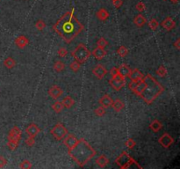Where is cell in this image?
Segmentation results:
<instances>
[{
	"mask_svg": "<svg viewBox=\"0 0 180 169\" xmlns=\"http://www.w3.org/2000/svg\"><path fill=\"white\" fill-rule=\"evenodd\" d=\"M73 8L71 12H65L53 26V29L67 43H70L84 30V26L75 16Z\"/></svg>",
	"mask_w": 180,
	"mask_h": 169,
	"instance_id": "cell-1",
	"label": "cell"
},
{
	"mask_svg": "<svg viewBox=\"0 0 180 169\" xmlns=\"http://www.w3.org/2000/svg\"><path fill=\"white\" fill-rule=\"evenodd\" d=\"M68 155L79 167H83L96 155V151L85 139L80 138L76 144L68 150Z\"/></svg>",
	"mask_w": 180,
	"mask_h": 169,
	"instance_id": "cell-2",
	"label": "cell"
},
{
	"mask_svg": "<svg viewBox=\"0 0 180 169\" xmlns=\"http://www.w3.org/2000/svg\"><path fill=\"white\" fill-rule=\"evenodd\" d=\"M143 81L145 85L141 93L138 94V96L142 98L143 101L150 105L154 102L155 99L160 96L163 93L164 88L156 79L150 74H147L145 77H143Z\"/></svg>",
	"mask_w": 180,
	"mask_h": 169,
	"instance_id": "cell-3",
	"label": "cell"
},
{
	"mask_svg": "<svg viewBox=\"0 0 180 169\" xmlns=\"http://www.w3.org/2000/svg\"><path fill=\"white\" fill-rule=\"evenodd\" d=\"M71 56H72V57H73L76 62H78L80 64H84V63L89 59V57L91 56V52H90V50L87 48V47L84 44L80 43V44L72 51Z\"/></svg>",
	"mask_w": 180,
	"mask_h": 169,
	"instance_id": "cell-4",
	"label": "cell"
},
{
	"mask_svg": "<svg viewBox=\"0 0 180 169\" xmlns=\"http://www.w3.org/2000/svg\"><path fill=\"white\" fill-rule=\"evenodd\" d=\"M21 130L19 127L14 126L12 128L10 132L8 134V142L7 146L11 151H15L19 144V141L21 139Z\"/></svg>",
	"mask_w": 180,
	"mask_h": 169,
	"instance_id": "cell-5",
	"label": "cell"
},
{
	"mask_svg": "<svg viewBox=\"0 0 180 169\" xmlns=\"http://www.w3.org/2000/svg\"><path fill=\"white\" fill-rule=\"evenodd\" d=\"M115 163L119 165L120 168H129L132 167V164H135L136 166H139L138 164L129 156V154L127 151H123L116 159ZM140 167V166H139Z\"/></svg>",
	"mask_w": 180,
	"mask_h": 169,
	"instance_id": "cell-6",
	"label": "cell"
},
{
	"mask_svg": "<svg viewBox=\"0 0 180 169\" xmlns=\"http://www.w3.org/2000/svg\"><path fill=\"white\" fill-rule=\"evenodd\" d=\"M50 134L53 136V138L56 140L61 141V140H62L66 137V135L68 134V130H67V129L64 127V125L62 123L58 122L51 129Z\"/></svg>",
	"mask_w": 180,
	"mask_h": 169,
	"instance_id": "cell-7",
	"label": "cell"
},
{
	"mask_svg": "<svg viewBox=\"0 0 180 169\" xmlns=\"http://www.w3.org/2000/svg\"><path fill=\"white\" fill-rule=\"evenodd\" d=\"M158 142H159V144H160L163 148L167 149V148L170 147L171 145H173L174 139L170 135V134H168V133H164V134L162 136L161 138H159V139H158Z\"/></svg>",
	"mask_w": 180,
	"mask_h": 169,
	"instance_id": "cell-8",
	"label": "cell"
},
{
	"mask_svg": "<svg viewBox=\"0 0 180 169\" xmlns=\"http://www.w3.org/2000/svg\"><path fill=\"white\" fill-rule=\"evenodd\" d=\"M92 73L97 79H102L107 74V70L102 64H98L93 68Z\"/></svg>",
	"mask_w": 180,
	"mask_h": 169,
	"instance_id": "cell-9",
	"label": "cell"
},
{
	"mask_svg": "<svg viewBox=\"0 0 180 169\" xmlns=\"http://www.w3.org/2000/svg\"><path fill=\"white\" fill-rule=\"evenodd\" d=\"M109 84L112 86L114 90L119 91L121 90L126 84V80L125 79H111L109 80Z\"/></svg>",
	"mask_w": 180,
	"mask_h": 169,
	"instance_id": "cell-10",
	"label": "cell"
},
{
	"mask_svg": "<svg viewBox=\"0 0 180 169\" xmlns=\"http://www.w3.org/2000/svg\"><path fill=\"white\" fill-rule=\"evenodd\" d=\"M25 132L27 133V135L29 137L35 138L39 133L41 132V129L39 128L37 124L35 123H30L25 129Z\"/></svg>",
	"mask_w": 180,
	"mask_h": 169,
	"instance_id": "cell-11",
	"label": "cell"
},
{
	"mask_svg": "<svg viewBox=\"0 0 180 169\" xmlns=\"http://www.w3.org/2000/svg\"><path fill=\"white\" fill-rule=\"evenodd\" d=\"M77 140H78V139L76 138L74 135H72V134H68H68H67L66 137L63 138V144H64V145H65L68 149H70V148H72V147L76 144Z\"/></svg>",
	"mask_w": 180,
	"mask_h": 169,
	"instance_id": "cell-12",
	"label": "cell"
},
{
	"mask_svg": "<svg viewBox=\"0 0 180 169\" xmlns=\"http://www.w3.org/2000/svg\"><path fill=\"white\" fill-rule=\"evenodd\" d=\"M161 26L165 30L170 31L172 30L173 28H175V27H176V21L171 17H168V18H166L165 19H163L162 21Z\"/></svg>",
	"mask_w": 180,
	"mask_h": 169,
	"instance_id": "cell-13",
	"label": "cell"
},
{
	"mask_svg": "<svg viewBox=\"0 0 180 169\" xmlns=\"http://www.w3.org/2000/svg\"><path fill=\"white\" fill-rule=\"evenodd\" d=\"M62 94V90L57 85H52L49 89V95L52 99L56 100Z\"/></svg>",
	"mask_w": 180,
	"mask_h": 169,
	"instance_id": "cell-14",
	"label": "cell"
},
{
	"mask_svg": "<svg viewBox=\"0 0 180 169\" xmlns=\"http://www.w3.org/2000/svg\"><path fill=\"white\" fill-rule=\"evenodd\" d=\"M144 77L142 72L138 69H135L133 71H131L130 74L128 75V78L130 79L131 81H135V82H139L141 81L143 78Z\"/></svg>",
	"mask_w": 180,
	"mask_h": 169,
	"instance_id": "cell-15",
	"label": "cell"
},
{
	"mask_svg": "<svg viewBox=\"0 0 180 169\" xmlns=\"http://www.w3.org/2000/svg\"><path fill=\"white\" fill-rule=\"evenodd\" d=\"M92 54L95 59H97V60H102L106 55H107V52H106V50H105L104 48H99L98 47V48H94Z\"/></svg>",
	"mask_w": 180,
	"mask_h": 169,
	"instance_id": "cell-16",
	"label": "cell"
},
{
	"mask_svg": "<svg viewBox=\"0 0 180 169\" xmlns=\"http://www.w3.org/2000/svg\"><path fill=\"white\" fill-rule=\"evenodd\" d=\"M29 43V40L27 37L24 36V35H20L18 36L15 39V44L16 46L19 48H24L26 47Z\"/></svg>",
	"mask_w": 180,
	"mask_h": 169,
	"instance_id": "cell-17",
	"label": "cell"
},
{
	"mask_svg": "<svg viewBox=\"0 0 180 169\" xmlns=\"http://www.w3.org/2000/svg\"><path fill=\"white\" fill-rule=\"evenodd\" d=\"M112 102H113L112 99L109 95H107V94L104 95L102 98H100V106L105 108V109H108V108L112 107Z\"/></svg>",
	"mask_w": 180,
	"mask_h": 169,
	"instance_id": "cell-18",
	"label": "cell"
},
{
	"mask_svg": "<svg viewBox=\"0 0 180 169\" xmlns=\"http://www.w3.org/2000/svg\"><path fill=\"white\" fill-rule=\"evenodd\" d=\"M131 70L129 67L127 66V64H121L120 66L118 68V72L119 74L121 76V77H123V78H126V77H128V75L130 74L131 72Z\"/></svg>",
	"mask_w": 180,
	"mask_h": 169,
	"instance_id": "cell-19",
	"label": "cell"
},
{
	"mask_svg": "<svg viewBox=\"0 0 180 169\" xmlns=\"http://www.w3.org/2000/svg\"><path fill=\"white\" fill-rule=\"evenodd\" d=\"M146 22H147V19H146V18L143 16V14H138V15H136L135 18H134V23H135V25L136 26V27H143L144 25L146 24Z\"/></svg>",
	"mask_w": 180,
	"mask_h": 169,
	"instance_id": "cell-20",
	"label": "cell"
},
{
	"mask_svg": "<svg viewBox=\"0 0 180 169\" xmlns=\"http://www.w3.org/2000/svg\"><path fill=\"white\" fill-rule=\"evenodd\" d=\"M96 16L101 21H106V19L109 18V12H107V10H106L105 8H101L97 12Z\"/></svg>",
	"mask_w": 180,
	"mask_h": 169,
	"instance_id": "cell-21",
	"label": "cell"
},
{
	"mask_svg": "<svg viewBox=\"0 0 180 169\" xmlns=\"http://www.w3.org/2000/svg\"><path fill=\"white\" fill-rule=\"evenodd\" d=\"M149 128H150V130H151L152 131H154V132H158L159 130H161V129L162 128V124L161 122L155 119V120H153V121L150 122Z\"/></svg>",
	"mask_w": 180,
	"mask_h": 169,
	"instance_id": "cell-22",
	"label": "cell"
},
{
	"mask_svg": "<svg viewBox=\"0 0 180 169\" xmlns=\"http://www.w3.org/2000/svg\"><path fill=\"white\" fill-rule=\"evenodd\" d=\"M96 163L97 165L100 167H106V166L108 165L109 163V159H107L106 155H100V157L97 158V159H96Z\"/></svg>",
	"mask_w": 180,
	"mask_h": 169,
	"instance_id": "cell-23",
	"label": "cell"
},
{
	"mask_svg": "<svg viewBox=\"0 0 180 169\" xmlns=\"http://www.w3.org/2000/svg\"><path fill=\"white\" fill-rule=\"evenodd\" d=\"M62 104H63V107L66 108V109H70L74 106L75 101L71 98L70 96H66L63 98V100L62 101Z\"/></svg>",
	"mask_w": 180,
	"mask_h": 169,
	"instance_id": "cell-24",
	"label": "cell"
},
{
	"mask_svg": "<svg viewBox=\"0 0 180 169\" xmlns=\"http://www.w3.org/2000/svg\"><path fill=\"white\" fill-rule=\"evenodd\" d=\"M112 107L113 108V109H114L116 112H120L122 109H124L125 105H124V103L122 102V101H121V100L117 99V100H115V101L112 102Z\"/></svg>",
	"mask_w": 180,
	"mask_h": 169,
	"instance_id": "cell-25",
	"label": "cell"
},
{
	"mask_svg": "<svg viewBox=\"0 0 180 169\" xmlns=\"http://www.w3.org/2000/svg\"><path fill=\"white\" fill-rule=\"evenodd\" d=\"M4 65L6 67L7 69H13L16 65V62L13 57L9 56V57H7L4 60Z\"/></svg>",
	"mask_w": 180,
	"mask_h": 169,
	"instance_id": "cell-26",
	"label": "cell"
},
{
	"mask_svg": "<svg viewBox=\"0 0 180 169\" xmlns=\"http://www.w3.org/2000/svg\"><path fill=\"white\" fill-rule=\"evenodd\" d=\"M53 68H54V70L56 71V72H61L65 69V64L62 61H56V63L54 64Z\"/></svg>",
	"mask_w": 180,
	"mask_h": 169,
	"instance_id": "cell-27",
	"label": "cell"
},
{
	"mask_svg": "<svg viewBox=\"0 0 180 169\" xmlns=\"http://www.w3.org/2000/svg\"><path fill=\"white\" fill-rule=\"evenodd\" d=\"M52 109L56 113H60V112H62V109H64V107H63L62 101H56V103H54L52 105Z\"/></svg>",
	"mask_w": 180,
	"mask_h": 169,
	"instance_id": "cell-28",
	"label": "cell"
},
{
	"mask_svg": "<svg viewBox=\"0 0 180 169\" xmlns=\"http://www.w3.org/2000/svg\"><path fill=\"white\" fill-rule=\"evenodd\" d=\"M80 66L81 64L78 63V62H76V61L75 60L73 62H71L70 63V64H69V68H70V70L72 71V72H77L79 70H80Z\"/></svg>",
	"mask_w": 180,
	"mask_h": 169,
	"instance_id": "cell-29",
	"label": "cell"
},
{
	"mask_svg": "<svg viewBox=\"0 0 180 169\" xmlns=\"http://www.w3.org/2000/svg\"><path fill=\"white\" fill-rule=\"evenodd\" d=\"M156 74L159 77H162V78L165 77L167 75V70H166V68L163 66V65H160L159 68L157 69V71H156Z\"/></svg>",
	"mask_w": 180,
	"mask_h": 169,
	"instance_id": "cell-30",
	"label": "cell"
},
{
	"mask_svg": "<svg viewBox=\"0 0 180 169\" xmlns=\"http://www.w3.org/2000/svg\"><path fill=\"white\" fill-rule=\"evenodd\" d=\"M117 53H118L119 56H120L121 57H125L127 53H128V49L126 48L125 46H120L119 48H118V50H117Z\"/></svg>",
	"mask_w": 180,
	"mask_h": 169,
	"instance_id": "cell-31",
	"label": "cell"
},
{
	"mask_svg": "<svg viewBox=\"0 0 180 169\" xmlns=\"http://www.w3.org/2000/svg\"><path fill=\"white\" fill-rule=\"evenodd\" d=\"M107 45H108V42L106 41L104 37H101L100 39L98 40V42H97V46H98L99 48H105V47H106Z\"/></svg>",
	"mask_w": 180,
	"mask_h": 169,
	"instance_id": "cell-32",
	"label": "cell"
},
{
	"mask_svg": "<svg viewBox=\"0 0 180 169\" xmlns=\"http://www.w3.org/2000/svg\"><path fill=\"white\" fill-rule=\"evenodd\" d=\"M158 26H159V23H158V21H157L155 19H151L149 20V27L150 29L155 30V29L158 27Z\"/></svg>",
	"mask_w": 180,
	"mask_h": 169,
	"instance_id": "cell-33",
	"label": "cell"
},
{
	"mask_svg": "<svg viewBox=\"0 0 180 169\" xmlns=\"http://www.w3.org/2000/svg\"><path fill=\"white\" fill-rule=\"evenodd\" d=\"M19 167L22 169H29L32 167V164L29 160L25 159V160H23L21 163L19 164Z\"/></svg>",
	"mask_w": 180,
	"mask_h": 169,
	"instance_id": "cell-34",
	"label": "cell"
},
{
	"mask_svg": "<svg viewBox=\"0 0 180 169\" xmlns=\"http://www.w3.org/2000/svg\"><path fill=\"white\" fill-rule=\"evenodd\" d=\"M94 113H95V115H97V116H99V117H101V116H103V115L106 114V110H105V108H103V107H99L98 109H95V111H94Z\"/></svg>",
	"mask_w": 180,
	"mask_h": 169,
	"instance_id": "cell-35",
	"label": "cell"
},
{
	"mask_svg": "<svg viewBox=\"0 0 180 169\" xmlns=\"http://www.w3.org/2000/svg\"><path fill=\"white\" fill-rule=\"evenodd\" d=\"M135 145H136V143H135V141L133 138H128L126 141V143H125V145H126L128 149H133V148L135 146Z\"/></svg>",
	"mask_w": 180,
	"mask_h": 169,
	"instance_id": "cell-36",
	"label": "cell"
},
{
	"mask_svg": "<svg viewBox=\"0 0 180 169\" xmlns=\"http://www.w3.org/2000/svg\"><path fill=\"white\" fill-rule=\"evenodd\" d=\"M45 27H46V24H45V22H44L43 20H41V19H40V20H38L37 22L35 23V27L37 28V30L39 31H42L45 28Z\"/></svg>",
	"mask_w": 180,
	"mask_h": 169,
	"instance_id": "cell-37",
	"label": "cell"
},
{
	"mask_svg": "<svg viewBox=\"0 0 180 169\" xmlns=\"http://www.w3.org/2000/svg\"><path fill=\"white\" fill-rule=\"evenodd\" d=\"M57 54H58V56H59L60 57H64V56H66V55L68 54V51H67L66 48L62 47V48H60L58 49Z\"/></svg>",
	"mask_w": 180,
	"mask_h": 169,
	"instance_id": "cell-38",
	"label": "cell"
},
{
	"mask_svg": "<svg viewBox=\"0 0 180 169\" xmlns=\"http://www.w3.org/2000/svg\"><path fill=\"white\" fill-rule=\"evenodd\" d=\"M35 144V140H34V138H33V137H29L27 139H25V145H27V146H29V147H32V146H33Z\"/></svg>",
	"mask_w": 180,
	"mask_h": 169,
	"instance_id": "cell-39",
	"label": "cell"
},
{
	"mask_svg": "<svg viewBox=\"0 0 180 169\" xmlns=\"http://www.w3.org/2000/svg\"><path fill=\"white\" fill-rule=\"evenodd\" d=\"M135 9H136L139 12H144V11H145V5L143 4V2H139L136 5V6H135Z\"/></svg>",
	"mask_w": 180,
	"mask_h": 169,
	"instance_id": "cell-40",
	"label": "cell"
},
{
	"mask_svg": "<svg viewBox=\"0 0 180 169\" xmlns=\"http://www.w3.org/2000/svg\"><path fill=\"white\" fill-rule=\"evenodd\" d=\"M7 159L5 157H3L2 155H0V168H3L6 166Z\"/></svg>",
	"mask_w": 180,
	"mask_h": 169,
	"instance_id": "cell-41",
	"label": "cell"
},
{
	"mask_svg": "<svg viewBox=\"0 0 180 169\" xmlns=\"http://www.w3.org/2000/svg\"><path fill=\"white\" fill-rule=\"evenodd\" d=\"M112 4H113V6L115 8H119L120 6H122V4H123V1L122 0H113L112 1Z\"/></svg>",
	"mask_w": 180,
	"mask_h": 169,
	"instance_id": "cell-42",
	"label": "cell"
},
{
	"mask_svg": "<svg viewBox=\"0 0 180 169\" xmlns=\"http://www.w3.org/2000/svg\"><path fill=\"white\" fill-rule=\"evenodd\" d=\"M110 74H111L112 78H114L115 76H117L119 74L118 68L117 67H112V69H111V71H110Z\"/></svg>",
	"mask_w": 180,
	"mask_h": 169,
	"instance_id": "cell-43",
	"label": "cell"
},
{
	"mask_svg": "<svg viewBox=\"0 0 180 169\" xmlns=\"http://www.w3.org/2000/svg\"><path fill=\"white\" fill-rule=\"evenodd\" d=\"M137 84H138V82H135V81H130L129 82V84H128V87H129V89L132 91H134L135 88H136Z\"/></svg>",
	"mask_w": 180,
	"mask_h": 169,
	"instance_id": "cell-44",
	"label": "cell"
},
{
	"mask_svg": "<svg viewBox=\"0 0 180 169\" xmlns=\"http://www.w3.org/2000/svg\"><path fill=\"white\" fill-rule=\"evenodd\" d=\"M173 46L175 47V48H177V49H179L180 48V39L178 38L176 42H174L173 43Z\"/></svg>",
	"mask_w": 180,
	"mask_h": 169,
	"instance_id": "cell-45",
	"label": "cell"
},
{
	"mask_svg": "<svg viewBox=\"0 0 180 169\" xmlns=\"http://www.w3.org/2000/svg\"><path fill=\"white\" fill-rule=\"evenodd\" d=\"M178 1H179V0H170V2H171V3H173V4H177V3H178Z\"/></svg>",
	"mask_w": 180,
	"mask_h": 169,
	"instance_id": "cell-46",
	"label": "cell"
},
{
	"mask_svg": "<svg viewBox=\"0 0 180 169\" xmlns=\"http://www.w3.org/2000/svg\"><path fill=\"white\" fill-rule=\"evenodd\" d=\"M112 1H113V0H112Z\"/></svg>",
	"mask_w": 180,
	"mask_h": 169,
	"instance_id": "cell-47",
	"label": "cell"
}]
</instances>
